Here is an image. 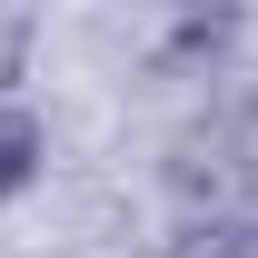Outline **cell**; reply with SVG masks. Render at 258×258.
<instances>
[{
    "mask_svg": "<svg viewBox=\"0 0 258 258\" xmlns=\"http://www.w3.org/2000/svg\"><path fill=\"white\" fill-rule=\"evenodd\" d=\"M179 258H258V219H238V228H199Z\"/></svg>",
    "mask_w": 258,
    "mask_h": 258,
    "instance_id": "obj_2",
    "label": "cell"
},
{
    "mask_svg": "<svg viewBox=\"0 0 258 258\" xmlns=\"http://www.w3.org/2000/svg\"><path fill=\"white\" fill-rule=\"evenodd\" d=\"M40 169H50V129H40V109H20V99H0V209L30 189Z\"/></svg>",
    "mask_w": 258,
    "mask_h": 258,
    "instance_id": "obj_1",
    "label": "cell"
}]
</instances>
